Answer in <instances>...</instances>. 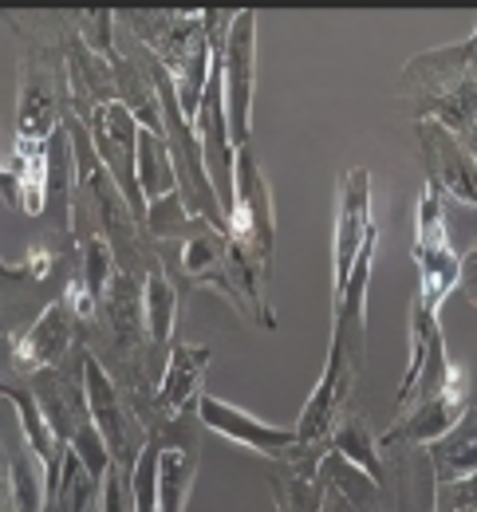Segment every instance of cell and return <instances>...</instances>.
Instances as JSON below:
<instances>
[{"label":"cell","mask_w":477,"mask_h":512,"mask_svg":"<svg viewBox=\"0 0 477 512\" xmlns=\"http://www.w3.org/2000/svg\"><path fill=\"white\" fill-rule=\"evenodd\" d=\"M257 12H237L225 36V64H221V83H225V119L233 146H249L253 134V91H257Z\"/></svg>","instance_id":"cell-8"},{"label":"cell","mask_w":477,"mask_h":512,"mask_svg":"<svg viewBox=\"0 0 477 512\" xmlns=\"http://www.w3.org/2000/svg\"><path fill=\"white\" fill-rule=\"evenodd\" d=\"M430 512H477V473L462 481L434 485V509Z\"/></svg>","instance_id":"cell-28"},{"label":"cell","mask_w":477,"mask_h":512,"mask_svg":"<svg viewBox=\"0 0 477 512\" xmlns=\"http://www.w3.org/2000/svg\"><path fill=\"white\" fill-rule=\"evenodd\" d=\"M434 473H430V461L422 465V477H418V489H403L399 497V512H430L434 509V489H430Z\"/></svg>","instance_id":"cell-29"},{"label":"cell","mask_w":477,"mask_h":512,"mask_svg":"<svg viewBox=\"0 0 477 512\" xmlns=\"http://www.w3.org/2000/svg\"><path fill=\"white\" fill-rule=\"evenodd\" d=\"M328 449L343 457L347 465H355L375 489L383 485V449H379V438L371 434V426H367V418L363 414H343L340 422H336V430L328 434Z\"/></svg>","instance_id":"cell-22"},{"label":"cell","mask_w":477,"mask_h":512,"mask_svg":"<svg viewBox=\"0 0 477 512\" xmlns=\"http://www.w3.org/2000/svg\"><path fill=\"white\" fill-rule=\"evenodd\" d=\"M0 509H4V489H0Z\"/></svg>","instance_id":"cell-35"},{"label":"cell","mask_w":477,"mask_h":512,"mask_svg":"<svg viewBox=\"0 0 477 512\" xmlns=\"http://www.w3.org/2000/svg\"><path fill=\"white\" fill-rule=\"evenodd\" d=\"M379 249L375 201H371V170H347L336 193V229H332V292L340 296L355 264Z\"/></svg>","instance_id":"cell-4"},{"label":"cell","mask_w":477,"mask_h":512,"mask_svg":"<svg viewBox=\"0 0 477 512\" xmlns=\"http://www.w3.org/2000/svg\"><path fill=\"white\" fill-rule=\"evenodd\" d=\"M119 264V256L111 249V241H107V233H87V237H79V268H75V284L87 292V300H91V308L99 312V300L107 296V288H111V280H115V268Z\"/></svg>","instance_id":"cell-26"},{"label":"cell","mask_w":477,"mask_h":512,"mask_svg":"<svg viewBox=\"0 0 477 512\" xmlns=\"http://www.w3.org/2000/svg\"><path fill=\"white\" fill-rule=\"evenodd\" d=\"M470 75H477V28L462 44H446V48H430V52L410 56L403 67V99L414 103V99L434 95L442 87H454Z\"/></svg>","instance_id":"cell-18"},{"label":"cell","mask_w":477,"mask_h":512,"mask_svg":"<svg viewBox=\"0 0 477 512\" xmlns=\"http://www.w3.org/2000/svg\"><path fill=\"white\" fill-rule=\"evenodd\" d=\"M68 103V67L56 71V56L44 48H32L24 56V87H20V119L16 130L20 138H52L56 130L64 127Z\"/></svg>","instance_id":"cell-11"},{"label":"cell","mask_w":477,"mask_h":512,"mask_svg":"<svg viewBox=\"0 0 477 512\" xmlns=\"http://www.w3.org/2000/svg\"><path fill=\"white\" fill-rule=\"evenodd\" d=\"M4 497L12 501V512H44L48 509V473L40 465V457L20 442V449L8 461V489Z\"/></svg>","instance_id":"cell-25"},{"label":"cell","mask_w":477,"mask_h":512,"mask_svg":"<svg viewBox=\"0 0 477 512\" xmlns=\"http://www.w3.org/2000/svg\"><path fill=\"white\" fill-rule=\"evenodd\" d=\"M209 359H213V351L202 343H182V339L170 343L162 383L154 390V422H170L186 410H198ZM154 422H146V426H154Z\"/></svg>","instance_id":"cell-15"},{"label":"cell","mask_w":477,"mask_h":512,"mask_svg":"<svg viewBox=\"0 0 477 512\" xmlns=\"http://www.w3.org/2000/svg\"><path fill=\"white\" fill-rule=\"evenodd\" d=\"M20 276H32V280H40L32 268H12V264L0 256V280H20Z\"/></svg>","instance_id":"cell-31"},{"label":"cell","mask_w":477,"mask_h":512,"mask_svg":"<svg viewBox=\"0 0 477 512\" xmlns=\"http://www.w3.org/2000/svg\"><path fill=\"white\" fill-rule=\"evenodd\" d=\"M414 264H418L414 308L438 316L446 296L458 288L462 256L454 253V245H450L446 205H442V193L434 190V186H422L418 190V205H414Z\"/></svg>","instance_id":"cell-3"},{"label":"cell","mask_w":477,"mask_h":512,"mask_svg":"<svg viewBox=\"0 0 477 512\" xmlns=\"http://www.w3.org/2000/svg\"><path fill=\"white\" fill-rule=\"evenodd\" d=\"M229 221V245L245 256L257 272H269L273 264V190L257 166L253 146L237 150V166H233V201L225 209Z\"/></svg>","instance_id":"cell-2"},{"label":"cell","mask_w":477,"mask_h":512,"mask_svg":"<svg viewBox=\"0 0 477 512\" xmlns=\"http://www.w3.org/2000/svg\"><path fill=\"white\" fill-rule=\"evenodd\" d=\"M8 461H12V453L0 442V489H8Z\"/></svg>","instance_id":"cell-32"},{"label":"cell","mask_w":477,"mask_h":512,"mask_svg":"<svg viewBox=\"0 0 477 512\" xmlns=\"http://www.w3.org/2000/svg\"><path fill=\"white\" fill-rule=\"evenodd\" d=\"M458 288H462V296L470 300L477 308V249L462 256V268H458Z\"/></svg>","instance_id":"cell-30"},{"label":"cell","mask_w":477,"mask_h":512,"mask_svg":"<svg viewBox=\"0 0 477 512\" xmlns=\"http://www.w3.org/2000/svg\"><path fill=\"white\" fill-rule=\"evenodd\" d=\"M48 178H52L48 138H16L12 158L0 162V193L8 197V205H16L28 217H44L48 213Z\"/></svg>","instance_id":"cell-16"},{"label":"cell","mask_w":477,"mask_h":512,"mask_svg":"<svg viewBox=\"0 0 477 512\" xmlns=\"http://www.w3.org/2000/svg\"><path fill=\"white\" fill-rule=\"evenodd\" d=\"M138 123L135 115L123 107V103H107L91 115L87 134H91V146L99 154V162L107 166V174L115 178L119 193L127 197L131 213H135L138 225H146V197L138 190V174H135V158H138Z\"/></svg>","instance_id":"cell-9"},{"label":"cell","mask_w":477,"mask_h":512,"mask_svg":"<svg viewBox=\"0 0 477 512\" xmlns=\"http://www.w3.org/2000/svg\"><path fill=\"white\" fill-rule=\"evenodd\" d=\"M202 229H213L209 221L202 217H194L190 209H186V201H182V193L174 190L170 197H162V201H150L146 205V225H142V233L146 237H154V241H190V237H198ZM221 233V229H217Z\"/></svg>","instance_id":"cell-27"},{"label":"cell","mask_w":477,"mask_h":512,"mask_svg":"<svg viewBox=\"0 0 477 512\" xmlns=\"http://www.w3.org/2000/svg\"><path fill=\"white\" fill-rule=\"evenodd\" d=\"M142 304H146V335L154 351H170L174 343V320L182 308L178 288L170 284V276L162 268H150L142 280Z\"/></svg>","instance_id":"cell-23"},{"label":"cell","mask_w":477,"mask_h":512,"mask_svg":"<svg viewBox=\"0 0 477 512\" xmlns=\"http://www.w3.org/2000/svg\"><path fill=\"white\" fill-rule=\"evenodd\" d=\"M16 394H20V386H12V383H4V379H0V402H8V406H12V398H16Z\"/></svg>","instance_id":"cell-33"},{"label":"cell","mask_w":477,"mask_h":512,"mask_svg":"<svg viewBox=\"0 0 477 512\" xmlns=\"http://www.w3.org/2000/svg\"><path fill=\"white\" fill-rule=\"evenodd\" d=\"M410 111L418 115V123H422V119H434V123H442L450 134H458L462 142H474L477 138V75L454 83V87H442V91H434V95L414 99Z\"/></svg>","instance_id":"cell-20"},{"label":"cell","mask_w":477,"mask_h":512,"mask_svg":"<svg viewBox=\"0 0 477 512\" xmlns=\"http://www.w3.org/2000/svg\"><path fill=\"white\" fill-rule=\"evenodd\" d=\"M0 162H4V158H0Z\"/></svg>","instance_id":"cell-36"},{"label":"cell","mask_w":477,"mask_h":512,"mask_svg":"<svg viewBox=\"0 0 477 512\" xmlns=\"http://www.w3.org/2000/svg\"><path fill=\"white\" fill-rule=\"evenodd\" d=\"M135 174H138V190L150 201H162L178 190V178H174V162H170V146H166V134L162 130H138V158H135Z\"/></svg>","instance_id":"cell-24"},{"label":"cell","mask_w":477,"mask_h":512,"mask_svg":"<svg viewBox=\"0 0 477 512\" xmlns=\"http://www.w3.org/2000/svg\"><path fill=\"white\" fill-rule=\"evenodd\" d=\"M359 355H363V343H351L332 331V347H328V363L316 379L312 398L304 402L300 410V422H296V438L300 446H324L328 434L336 430V422L343 418V402H347V390L355 383V371H359Z\"/></svg>","instance_id":"cell-7"},{"label":"cell","mask_w":477,"mask_h":512,"mask_svg":"<svg viewBox=\"0 0 477 512\" xmlns=\"http://www.w3.org/2000/svg\"><path fill=\"white\" fill-rule=\"evenodd\" d=\"M198 418H202V426L209 434H221V438L253 449L261 457H273V461H280L284 453H292L300 446L296 426L261 422L257 414H249V410H241V406H233V402H225V398H217L209 390H202V398H198Z\"/></svg>","instance_id":"cell-14"},{"label":"cell","mask_w":477,"mask_h":512,"mask_svg":"<svg viewBox=\"0 0 477 512\" xmlns=\"http://www.w3.org/2000/svg\"><path fill=\"white\" fill-rule=\"evenodd\" d=\"M0 512H4V509H0Z\"/></svg>","instance_id":"cell-37"},{"label":"cell","mask_w":477,"mask_h":512,"mask_svg":"<svg viewBox=\"0 0 477 512\" xmlns=\"http://www.w3.org/2000/svg\"><path fill=\"white\" fill-rule=\"evenodd\" d=\"M466 398H470V371L450 363L442 390H434L430 398L410 406L407 414H399L395 426L379 434V449H430L434 442H442L466 414Z\"/></svg>","instance_id":"cell-6"},{"label":"cell","mask_w":477,"mask_h":512,"mask_svg":"<svg viewBox=\"0 0 477 512\" xmlns=\"http://www.w3.org/2000/svg\"><path fill=\"white\" fill-rule=\"evenodd\" d=\"M87 512H99V501H95V505H91V509H87Z\"/></svg>","instance_id":"cell-34"},{"label":"cell","mask_w":477,"mask_h":512,"mask_svg":"<svg viewBox=\"0 0 477 512\" xmlns=\"http://www.w3.org/2000/svg\"><path fill=\"white\" fill-rule=\"evenodd\" d=\"M418 150L426 162V186L454 197L458 205L477 209V154L442 123L422 119L418 123Z\"/></svg>","instance_id":"cell-10"},{"label":"cell","mask_w":477,"mask_h":512,"mask_svg":"<svg viewBox=\"0 0 477 512\" xmlns=\"http://www.w3.org/2000/svg\"><path fill=\"white\" fill-rule=\"evenodd\" d=\"M430 473H434V485H446V481H462L477 473V406H466V414L458 418V426L434 442L430 453Z\"/></svg>","instance_id":"cell-21"},{"label":"cell","mask_w":477,"mask_h":512,"mask_svg":"<svg viewBox=\"0 0 477 512\" xmlns=\"http://www.w3.org/2000/svg\"><path fill=\"white\" fill-rule=\"evenodd\" d=\"M28 390H32V398H36L44 422L52 426L56 442L68 446L95 481H103V477H107V465H111V453H107V442H103V434L95 430V418H91V410H87L83 351L75 355V367H71V371L56 367V371L32 375Z\"/></svg>","instance_id":"cell-1"},{"label":"cell","mask_w":477,"mask_h":512,"mask_svg":"<svg viewBox=\"0 0 477 512\" xmlns=\"http://www.w3.org/2000/svg\"><path fill=\"white\" fill-rule=\"evenodd\" d=\"M450 355H446V335H442V323L434 312H422V308H410V363L403 386H399V414H407L410 406H418L422 398H430L434 390H442L446 375H450Z\"/></svg>","instance_id":"cell-13"},{"label":"cell","mask_w":477,"mask_h":512,"mask_svg":"<svg viewBox=\"0 0 477 512\" xmlns=\"http://www.w3.org/2000/svg\"><path fill=\"white\" fill-rule=\"evenodd\" d=\"M75 304H71L68 288L64 296H56L36 320L28 323L24 335L12 339V367L20 375H40V371H56L64 359L71 355L75 343Z\"/></svg>","instance_id":"cell-12"},{"label":"cell","mask_w":477,"mask_h":512,"mask_svg":"<svg viewBox=\"0 0 477 512\" xmlns=\"http://www.w3.org/2000/svg\"><path fill=\"white\" fill-rule=\"evenodd\" d=\"M324 457H328V442L324 446H296L292 453L280 457V469L269 481L276 512H324V497H328Z\"/></svg>","instance_id":"cell-17"},{"label":"cell","mask_w":477,"mask_h":512,"mask_svg":"<svg viewBox=\"0 0 477 512\" xmlns=\"http://www.w3.org/2000/svg\"><path fill=\"white\" fill-rule=\"evenodd\" d=\"M83 390H87V410L95 418V430L103 434L107 453L115 465L135 469L138 453L146 449V430L138 422V414L127 406L119 383L103 371V363L95 359V351H83Z\"/></svg>","instance_id":"cell-5"},{"label":"cell","mask_w":477,"mask_h":512,"mask_svg":"<svg viewBox=\"0 0 477 512\" xmlns=\"http://www.w3.org/2000/svg\"><path fill=\"white\" fill-rule=\"evenodd\" d=\"M142 280L146 276H135V272H115L107 296L99 300V312L111 323V339L115 347L127 355V359H138L142 347H150V335H146V304H142Z\"/></svg>","instance_id":"cell-19"}]
</instances>
